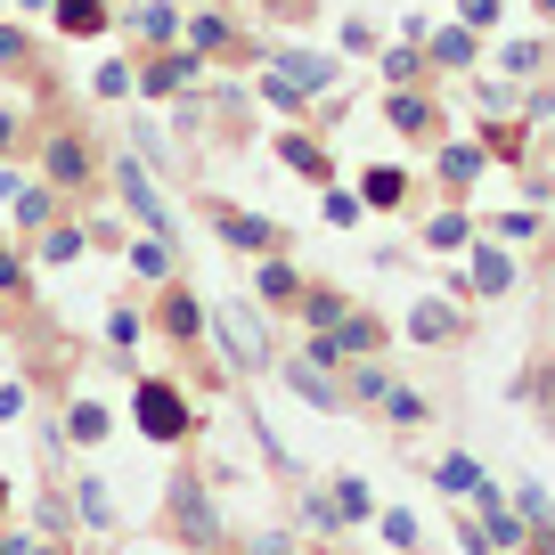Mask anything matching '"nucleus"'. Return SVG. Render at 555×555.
I'll return each mask as SVG.
<instances>
[{
  "label": "nucleus",
  "instance_id": "13",
  "mask_svg": "<svg viewBox=\"0 0 555 555\" xmlns=\"http://www.w3.org/2000/svg\"><path fill=\"white\" fill-rule=\"evenodd\" d=\"M270 57H278V82H295L302 99L335 82V66H327V57H302V50H270Z\"/></svg>",
  "mask_w": 555,
  "mask_h": 555
},
{
  "label": "nucleus",
  "instance_id": "32",
  "mask_svg": "<svg viewBox=\"0 0 555 555\" xmlns=\"http://www.w3.org/2000/svg\"><path fill=\"white\" fill-rule=\"evenodd\" d=\"M25 286V254H9V245H0V295H17Z\"/></svg>",
  "mask_w": 555,
  "mask_h": 555
},
{
  "label": "nucleus",
  "instance_id": "16",
  "mask_svg": "<svg viewBox=\"0 0 555 555\" xmlns=\"http://www.w3.org/2000/svg\"><path fill=\"white\" fill-rule=\"evenodd\" d=\"M122 254H131V270L147 278V286H164V278H172V237H131Z\"/></svg>",
  "mask_w": 555,
  "mask_h": 555
},
{
  "label": "nucleus",
  "instance_id": "17",
  "mask_svg": "<svg viewBox=\"0 0 555 555\" xmlns=\"http://www.w3.org/2000/svg\"><path fill=\"white\" fill-rule=\"evenodd\" d=\"M74 515H82L90 531H115V499H106L99 474H82V482H74Z\"/></svg>",
  "mask_w": 555,
  "mask_h": 555
},
{
  "label": "nucleus",
  "instance_id": "3",
  "mask_svg": "<svg viewBox=\"0 0 555 555\" xmlns=\"http://www.w3.org/2000/svg\"><path fill=\"white\" fill-rule=\"evenodd\" d=\"M164 531H172L180 547H196V555L221 547V515H212V499H205L196 474H172V490H164Z\"/></svg>",
  "mask_w": 555,
  "mask_h": 555
},
{
  "label": "nucleus",
  "instance_id": "37",
  "mask_svg": "<svg viewBox=\"0 0 555 555\" xmlns=\"http://www.w3.org/2000/svg\"><path fill=\"white\" fill-rule=\"evenodd\" d=\"M25 555H57V547H25Z\"/></svg>",
  "mask_w": 555,
  "mask_h": 555
},
{
  "label": "nucleus",
  "instance_id": "14",
  "mask_svg": "<svg viewBox=\"0 0 555 555\" xmlns=\"http://www.w3.org/2000/svg\"><path fill=\"white\" fill-rule=\"evenodd\" d=\"M9 205H17V229H34V237H41V229L57 221V205H66V196H57V189H41V180H25V189L9 196Z\"/></svg>",
  "mask_w": 555,
  "mask_h": 555
},
{
  "label": "nucleus",
  "instance_id": "29",
  "mask_svg": "<svg viewBox=\"0 0 555 555\" xmlns=\"http://www.w3.org/2000/svg\"><path fill=\"white\" fill-rule=\"evenodd\" d=\"M122 90H131V66H122V57H106V66H99V99H122Z\"/></svg>",
  "mask_w": 555,
  "mask_h": 555
},
{
  "label": "nucleus",
  "instance_id": "18",
  "mask_svg": "<svg viewBox=\"0 0 555 555\" xmlns=\"http://www.w3.org/2000/svg\"><path fill=\"white\" fill-rule=\"evenodd\" d=\"M106 434H115L106 400H74V416H66V441H82V450H90V441H106Z\"/></svg>",
  "mask_w": 555,
  "mask_h": 555
},
{
  "label": "nucleus",
  "instance_id": "28",
  "mask_svg": "<svg viewBox=\"0 0 555 555\" xmlns=\"http://www.w3.org/2000/svg\"><path fill=\"white\" fill-rule=\"evenodd\" d=\"M351 392H360V400H384L392 384H384V367H367V360H360V367H351Z\"/></svg>",
  "mask_w": 555,
  "mask_h": 555
},
{
  "label": "nucleus",
  "instance_id": "23",
  "mask_svg": "<svg viewBox=\"0 0 555 555\" xmlns=\"http://www.w3.org/2000/svg\"><path fill=\"white\" fill-rule=\"evenodd\" d=\"M82 245H90V237H82L74 221H50V229H41V245H34V254H41V261H74Z\"/></svg>",
  "mask_w": 555,
  "mask_h": 555
},
{
  "label": "nucleus",
  "instance_id": "26",
  "mask_svg": "<svg viewBox=\"0 0 555 555\" xmlns=\"http://www.w3.org/2000/svg\"><path fill=\"white\" fill-rule=\"evenodd\" d=\"M409 327H416V335H425V344H441V335H450V327H457V319H450V311H441V302H425V311H416V319H409Z\"/></svg>",
  "mask_w": 555,
  "mask_h": 555
},
{
  "label": "nucleus",
  "instance_id": "2",
  "mask_svg": "<svg viewBox=\"0 0 555 555\" xmlns=\"http://www.w3.org/2000/svg\"><path fill=\"white\" fill-rule=\"evenodd\" d=\"M205 335L221 344V360L237 367V376H261V367H270V335H261L254 302H221V311H205Z\"/></svg>",
  "mask_w": 555,
  "mask_h": 555
},
{
  "label": "nucleus",
  "instance_id": "25",
  "mask_svg": "<svg viewBox=\"0 0 555 555\" xmlns=\"http://www.w3.org/2000/svg\"><path fill=\"white\" fill-rule=\"evenodd\" d=\"M434 57H441V66H474V34H466V25L434 34Z\"/></svg>",
  "mask_w": 555,
  "mask_h": 555
},
{
  "label": "nucleus",
  "instance_id": "7",
  "mask_svg": "<svg viewBox=\"0 0 555 555\" xmlns=\"http://www.w3.org/2000/svg\"><path fill=\"white\" fill-rule=\"evenodd\" d=\"M196 66H205L196 50H164V57H147V66H131V90H147V99H172V90L196 82Z\"/></svg>",
  "mask_w": 555,
  "mask_h": 555
},
{
  "label": "nucleus",
  "instance_id": "11",
  "mask_svg": "<svg viewBox=\"0 0 555 555\" xmlns=\"http://www.w3.org/2000/svg\"><path fill=\"white\" fill-rule=\"evenodd\" d=\"M254 295L261 302H278V311H295V295H302V270L286 254H261V278H254Z\"/></svg>",
  "mask_w": 555,
  "mask_h": 555
},
{
  "label": "nucleus",
  "instance_id": "12",
  "mask_svg": "<svg viewBox=\"0 0 555 555\" xmlns=\"http://www.w3.org/2000/svg\"><path fill=\"white\" fill-rule=\"evenodd\" d=\"M122 25H131V41H147V50H164V41L180 34V9H172V0H147V9H131V17H122Z\"/></svg>",
  "mask_w": 555,
  "mask_h": 555
},
{
  "label": "nucleus",
  "instance_id": "30",
  "mask_svg": "<svg viewBox=\"0 0 555 555\" xmlns=\"http://www.w3.org/2000/svg\"><path fill=\"white\" fill-rule=\"evenodd\" d=\"M416 66H425V57H416V50H392V57H384V74H392V82H400V90H409V82H416Z\"/></svg>",
  "mask_w": 555,
  "mask_h": 555
},
{
  "label": "nucleus",
  "instance_id": "5",
  "mask_svg": "<svg viewBox=\"0 0 555 555\" xmlns=\"http://www.w3.org/2000/svg\"><path fill=\"white\" fill-rule=\"evenodd\" d=\"M131 416H139L147 441H189V400H180V384H164V376H139Z\"/></svg>",
  "mask_w": 555,
  "mask_h": 555
},
{
  "label": "nucleus",
  "instance_id": "31",
  "mask_svg": "<svg viewBox=\"0 0 555 555\" xmlns=\"http://www.w3.org/2000/svg\"><path fill=\"white\" fill-rule=\"evenodd\" d=\"M441 490H482V474H474L466 457H450V466H441Z\"/></svg>",
  "mask_w": 555,
  "mask_h": 555
},
{
  "label": "nucleus",
  "instance_id": "24",
  "mask_svg": "<svg viewBox=\"0 0 555 555\" xmlns=\"http://www.w3.org/2000/svg\"><path fill=\"white\" fill-rule=\"evenodd\" d=\"M131 139H139V156H147V172H172V139L156 122H131Z\"/></svg>",
  "mask_w": 555,
  "mask_h": 555
},
{
  "label": "nucleus",
  "instance_id": "8",
  "mask_svg": "<svg viewBox=\"0 0 555 555\" xmlns=\"http://www.w3.org/2000/svg\"><path fill=\"white\" fill-rule=\"evenodd\" d=\"M180 34H189V50H196V57H254L221 9H196V17H180Z\"/></svg>",
  "mask_w": 555,
  "mask_h": 555
},
{
  "label": "nucleus",
  "instance_id": "27",
  "mask_svg": "<svg viewBox=\"0 0 555 555\" xmlns=\"http://www.w3.org/2000/svg\"><path fill=\"white\" fill-rule=\"evenodd\" d=\"M82 237H90V245H106V254H122V245H131V237H122V221H115V212H99V221H90Z\"/></svg>",
  "mask_w": 555,
  "mask_h": 555
},
{
  "label": "nucleus",
  "instance_id": "35",
  "mask_svg": "<svg viewBox=\"0 0 555 555\" xmlns=\"http://www.w3.org/2000/svg\"><path fill=\"white\" fill-rule=\"evenodd\" d=\"M457 9H466V25H490V17H499V0H457Z\"/></svg>",
  "mask_w": 555,
  "mask_h": 555
},
{
  "label": "nucleus",
  "instance_id": "9",
  "mask_svg": "<svg viewBox=\"0 0 555 555\" xmlns=\"http://www.w3.org/2000/svg\"><path fill=\"white\" fill-rule=\"evenodd\" d=\"M156 327L172 335V344H196V335H205V302L189 295V286H180V278H164V302H156Z\"/></svg>",
  "mask_w": 555,
  "mask_h": 555
},
{
  "label": "nucleus",
  "instance_id": "15",
  "mask_svg": "<svg viewBox=\"0 0 555 555\" xmlns=\"http://www.w3.org/2000/svg\"><path fill=\"white\" fill-rule=\"evenodd\" d=\"M384 115H392V131L425 139V131L441 122V106H434V99H416V90H392V106H384Z\"/></svg>",
  "mask_w": 555,
  "mask_h": 555
},
{
  "label": "nucleus",
  "instance_id": "22",
  "mask_svg": "<svg viewBox=\"0 0 555 555\" xmlns=\"http://www.w3.org/2000/svg\"><path fill=\"white\" fill-rule=\"evenodd\" d=\"M278 156L295 164V172H302V180H327V156H319V139H302V131H286V139H278Z\"/></svg>",
  "mask_w": 555,
  "mask_h": 555
},
{
  "label": "nucleus",
  "instance_id": "33",
  "mask_svg": "<svg viewBox=\"0 0 555 555\" xmlns=\"http://www.w3.org/2000/svg\"><path fill=\"white\" fill-rule=\"evenodd\" d=\"M0 66H25V34L17 25H0Z\"/></svg>",
  "mask_w": 555,
  "mask_h": 555
},
{
  "label": "nucleus",
  "instance_id": "39",
  "mask_svg": "<svg viewBox=\"0 0 555 555\" xmlns=\"http://www.w3.org/2000/svg\"><path fill=\"white\" fill-rule=\"evenodd\" d=\"M212 555H221V547H212Z\"/></svg>",
  "mask_w": 555,
  "mask_h": 555
},
{
  "label": "nucleus",
  "instance_id": "21",
  "mask_svg": "<svg viewBox=\"0 0 555 555\" xmlns=\"http://www.w3.org/2000/svg\"><path fill=\"white\" fill-rule=\"evenodd\" d=\"M295 311H302V319H311V327H335V319H344V311H351V302H344V295H335V286H302V295H295Z\"/></svg>",
  "mask_w": 555,
  "mask_h": 555
},
{
  "label": "nucleus",
  "instance_id": "36",
  "mask_svg": "<svg viewBox=\"0 0 555 555\" xmlns=\"http://www.w3.org/2000/svg\"><path fill=\"white\" fill-rule=\"evenodd\" d=\"M17 9H25V17H34V9H50V0H17Z\"/></svg>",
  "mask_w": 555,
  "mask_h": 555
},
{
  "label": "nucleus",
  "instance_id": "34",
  "mask_svg": "<svg viewBox=\"0 0 555 555\" xmlns=\"http://www.w3.org/2000/svg\"><path fill=\"white\" fill-rule=\"evenodd\" d=\"M25 139V122H17V106H0V156H9V147H17Z\"/></svg>",
  "mask_w": 555,
  "mask_h": 555
},
{
  "label": "nucleus",
  "instance_id": "6",
  "mask_svg": "<svg viewBox=\"0 0 555 555\" xmlns=\"http://www.w3.org/2000/svg\"><path fill=\"white\" fill-rule=\"evenodd\" d=\"M212 229H221L229 254H278V245H286V229H278V221H261V212H237V205L212 212Z\"/></svg>",
  "mask_w": 555,
  "mask_h": 555
},
{
  "label": "nucleus",
  "instance_id": "10",
  "mask_svg": "<svg viewBox=\"0 0 555 555\" xmlns=\"http://www.w3.org/2000/svg\"><path fill=\"white\" fill-rule=\"evenodd\" d=\"M50 17H57V34H66V41H90V34L115 25V0H50Z\"/></svg>",
  "mask_w": 555,
  "mask_h": 555
},
{
  "label": "nucleus",
  "instance_id": "38",
  "mask_svg": "<svg viewBox=\"0 0 555 555\" xmlns=\"http://www.w3.org/2000/svg\"><path fill=\"white\" fill-rule=\"evenodd\" d=\"M539 9H555V0H539Z\"/></svg>",
  "mask_w": 555,
  "mask_h": 555
},
{
  "label": "nucleus",
  "instance_id": "1",
  "mask_svg": "<svg viewBox=\"0 0 555 555\" xmlns=\"http://www.w3.org/2000/svg\"><path fill=\"white\" fill-rule=\"evenodd\" d=\"M41 189H57V196L99 189V139H90V131H74V122L41 131Z\"/></svg>",
  "mask_w": 555,
  "mask_h": 555
},
{
  "label": "nucleus",
  "instance_id": "19",
  "mask_svg": "<svg viewBox=\"0 0 555 555\" xmlns=\"http://www.w3.org/2000/svg\"><path fill=\"white\" fill-rule=\"evenodd\" d=\"M400 196H409V180L392 172V164H376V172H360V205H376V212H392Z\"/></svg>",
  "mask_w": 555,
  "mask_h": 555
},
{
  "label": "nucleus",
  "instance_id": "20",
  "mask_svg": "<svg viewBox=\"0 0 555 555\" xmlns=\"http://www.w3.org/2000/svg\"><path fill=\"white\" fill-rule=\"evenodd\" d=\"M286 384H295L302 400H319V409H344V392L327 384V367H311V360H295V367H286Z\"/></svg>",
  "mask_w": 555,
  "mask_h": 555
},
{
  "label": "nucleus",
  "instance_id": "4",
  "mask_svg": "<svg viewBox=\"0 0 555 555\" xmlns=\"http://www.w3.org/2000/svg\"><path fill=\"white\" fill-rule=\"evenodd\" d=\"M106 172H115V196L122 205H131V221L147 229V237H172L180 229V212H172V196L156 189V172H147V164H131V156H115L106 164Z\"/></svg>",
  "mask_w": 555,
  "mask_h": 555
}]
</instances>
